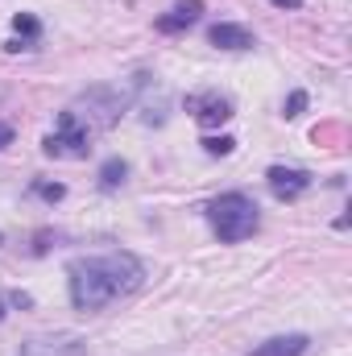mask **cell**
Instances as JSON below:
<instances>
[{
	"instance_id": "5",
	"label": "cell",
	"mask_w": 352,
	"mask_h": 356,
	"mask_svg": "<svg viewBox=\"0 0 352 356\" xmlns=\"http://www.w3.org/2000/svg\"><path fill=\"white\" fill-rule=\"evenodd\" d=\"M186 108L195 112V120H199L203 129H216V124L232 120V99H224V95H216V91L191 95V99H186Z\"/></svg>"
},
{
	"instance_id": "14",
	"label": "cell",
	"mask_w": 352,
	"mask_h": 356,
	"mask_svg": "<svg viewBox=\"0 0 352 356\" xmlns=\"http://www.w3.org/2000/svg\"><path fill=\"white\" fill-rule=\"evenodd\" d=\"M33 191H38V195H42V199H50V203H58V199H63V195H67V186H63V182H38V186H33Z\"/></svg>"
},
{
	"instance_id": "7",
	"label": "cell",
	"mask_w": 352,
	"mask_h": 356,
	"mask_svg": "<svg viewBox=\"0 0 352 356\" xmlns=\"http://www.w3.org/2000/svg\"><path fill=\"white\" fill-rule=\"evenodd\" d=\"M207 42L220 46V50H253V46H257V38H253L245 25H232V21L211 25V29H207Z\"/></svg>"
},
{
	"instance_id": "4",
	"label": "cell",
	"mask_w": 352,
	"mask_h": 356,
	"mask_svg": "<svg viewBox=\"0 0 352 356\" xmlns=\"http://www.w3.org/2000/svg\"><path fill=\"white\" fill-rule=\"evenodd\" d=\"M21 356H88V340L75 332H54V336H33L21 344Z\"/></svg>"
},
{
	"instance_id": "6",
	"label": "cell",
	"mask_w": 352,
	"mask_h": 356,
	"mask_svg": "<svg viewBox=\"0 0 352 356\" xmlns=\"http://www.w3.org/2000/svg\"><path fill=\"white\" fill-rule=\"evenodd\" d=\"M265 182H269V191H273L278 199H298V195L311 186V175H307V170H294V166H269Z\"/></svg>"
},
{
	"instance_id": "11",
	"label": "cell",
	"mask_w": 352,
	"mask_h": 356,
	"mask_svg": "<svg viewBox=\"0 0 352 356\" xmlns=\"http://www.w3.org/2000/svg\"><path fill=\"white\" fill-rule=\"evenodd\" d=\"M125 175H129V162L108 158V162L99 166V186H104V191H112V186H120V182H125Z\"/></svg>"
},
{
	"instance_id": "2",
	"label": "cell",
	"mask_w": 352,
	"mask_h": 356,
	"mask_svg": "<svg viewBox=\"0 0 352 356\" xmlns=\"http://www.w3.org/2000/svg\"><path fill=\"white\" fill-rule=\"evenodd\" d=\"M207 220H211V228L224 245H237V241L257 232V203L241 191H228V195L207 203Z\"/></svg>"
},
{
	"instance_id": "13",
	"label": "cell",
	"mask_w": 352,
	"mask_h": 356,
	"mask_svg": "<svg viewBox=\"0 0 352 356\" xmlns=\"http://www.w3.org/2000/svg\"><path fill=\"white\" fill-rule=\"evenodd\" d=\"M303 108H307V91H290V99H286L282 116H286V120H294V116H303Z\"/></svg>"
},
{
	"instance_id": "15",
	"label": "cell",
	"mask_w": 352,
	"mask_h": 356,
	"mask_svg": "<svg viewBox=\"0 0 352 356\" xmlns=\"http://www.w3.org/2000/svg\"><path fill=\"white\" fill-rule=\"evenodd\" d=\"M8 141H13V129H8V124H0V149H4Z\"/></svg>"
},
{
	"instance_id": "1",
	"label": "cell",
	"mask_w": 352,
	"mask_h": 356,
	"mask_svg": "<svg viewBox=\"0 0 352 356\" xmlns=\"http://www.w3.org/2000/svg\"><path fill=\"white\" fill-rule=\"evenodd\" d=\"M145 269L133 253H99V257H79L67 266V286L75 311H104L120 298H129L141 286Z\"/></svg>"
},
{
	"instance_id": "10",
	"label": "cell",
	"mask_w": 352,
	"mask_h": 356,
	"mask_svg": "<svg viewBox=\"0 0 352 356\" xmlns=\"http://www.w3.org/2000/svg\"><path fill=\"white\" fill-rule=\"evenodd\" d=\"M13 42H8V50H21V46H29V42H38L42 38V21L33 17V13H17L13 17Z\"/></svg>"
},
{
	"instance_id": "8",
	"label": "cell",
	"mask_w": 352,
	"mask_h": 356,
	"mask_svg": "<svg viewBox=\"0 0 352 356\" xmlns=\"http://www.w3.org/2000/svg\"><path fill=\"white\" fill-rule=\"evenodd\" d=\"M199 17H203V0H178L166 17H158V29H162V33H178V29L195 25Z\"/></svg>"
},
{
	"instance_id": "12",
	"label": "cell",
	"mask_w": 352,
	"mask_h": 356,
	"mask_svg": "<svg viewBox=\"0 0 352 356\" xmlns=\"http://www.w3.org/2000/svg\"><path fill=\"white\" fill-rule=\"evenodd\" d=\"M203 149H207L211 158H216V154H220V158H228V154L237 149V141H232V137H207V141H203Z\"/></svg>"
},
{
	"instance_id": "16",
	"label": "cell",
	"mask_w": 352,
	"mask_h": 356,
	"mask_svg": "<svg viewBox=\"0 0 352 356\" xmlns=\"http://www.w3.org/2000/svg\"><path fill=\"white\" fill-rule=\"evenodd\" d=\"M269 4H278V8H298L303 0H269Z\"/></svg>"
},
{
	"instance_id": "9",
	"label": "cell",
	"mask_w": 352,
	"mask_h": 356,
	"mask_svg": "<svg viewBox=\"0 0 352 356\" xmlns=\"http://www.w3.org/2000/svg\"><path fill=\"white\" fill-rule=\"evenodd\" d=\"M307 336L303 332H290V336H273V340H265V344H257L249 356H303L307 353Z\"/></svg>"
},
{
	"instance_id": "3",
	"label": "cell",
	"mask_w": 352,
	"mask_h": 356,
	"mask_svg": "<svg viewBox=\"0 0 352 356\" xmlns=\"http://www.w3.org/2000/svg\"><path fill=\"white\" fill-rule=\"evenodd\" d=\"M88 141H91L88 120H79L75 108H67V112H58V129L42 141V149L50 158H88V149H91Z\"/></svg>"
},
{
	"instance_id": "17",
	"label": "cell",
	"mask_w": 352,
	"mask_h": 356,
	"mask_svg": "<svg viewBox=\"0 0 352 356\" xmlns=\"http://www.w3.org/2000/svg\"><path fill=\"white\" fill-rule=\"evenodd\" d=\"M0 319H4V298H0Z\"/></svg>"
}]
</instances>
